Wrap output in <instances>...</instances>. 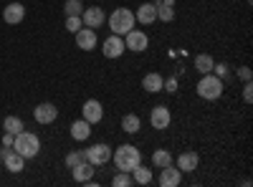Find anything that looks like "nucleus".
<instances>
[{"instance_id":"nucleus-11","label":"nucleus","mask_w":253,"mask_h":187,"mask_svg":"<svg viewBox=\"0 0 253 187\" xmlns=\"http://www.w3.org/2000/svg\"><path fill=\"white\" fill-rule=\"evenodd\" d=\"M96 43H99V36H96L94 28H86V26H84L81 31H76V46H79L81 51H94Z\"/></svg>"},{"instance_id":"nucleus-12","label":"nucleus","mask_w":253,"mask_h":187,"mask_svg":"<svg viewBox=\"0 0 253 187\" xmlns=\"http://www.w3.org/2000/svg\"><path fill=\"white\" fill-rule=\"evenodd\" d=\"M157 182H160V187H177L182 182V172L175 167V164H167V167L160 170Z\"/></svg>"},{"instance_id":"nucleus-10","label":"nucleus","mask_w":253,"mask_h":187,"mask_svg":"<svg viewBox=\"0 0 253 187\" xmlns=\"http://www.w3.org/2000/svg\"><path fill=\"white\" fill-rule=\"evenodd\" d=\"M124 51H126V46H124V38H122V36H114V33H112V36H109V38L101 43V53L107 56V58H119Z\"/></svg>"},{"instance_id":"nucleus-30","label":"nucleus","mask_w":253,"mask_h":187,"mask_svg":"<svg viewBox=\"0 0 253 187\" xmlns=\"http://www.w3.org/2000/svg\"><path fill=\"white\" fill-rule=\"evenodd\" d=\"M84 159H86V157H84V152H69L66 154V167L71 170V167H76V164L84 162Z\"/></svg>"},{"instance_id":"nucleus-15","label":"nucleus","mask_w":253,"mask_h":187,"mask_svg":"<svg viewBox=\"0 0 253 187\" xmlns=\"http://www.w3.org/2000/svg\"><path fill=\"white\" fill-rule=\"evenodd\" d=\"M81 20H84V26L86 28H101V23L107 20V15H104V10L101 8H84V13H81Z\"/></svg>"},{"instance_id":"nucleus-24","label":"nucleus","mask_w":253,"mask_h":187,"mask_svg":"<svg viewBox=\"0 0 253 187\" xmlns=\"http://www.w3.org/2000/svg\"><path fill=\"white\" fill-rule=\"evenodd\" d=\"M3 132H8V134H18V132H23V119H20V116H5L3 119Z\"/></svg>"},{"instance_id":"nucleus-6","label":"nucleus","mask_w":253,"mask_h":187,"mask_svg":"<svg viewBox=\"0 0 253 187\" xmlns=\"http://www.w3.org/2000/svg\"><path fill=\"white\" fill-rule=\"evenodd\" d=\"M122 38H124L126 51H134V53H142V51H147V46H150V38H147V33H142V31H137V28H132L129 33H124Z\"/></svg>"},{"instance_id":"nucleus-1","label":"nucleus","mask_w":253,"mask_h":187,"mask_svg":"<svg viewBox=\"0 0 253 187\" xmlns=\"http://www.w3.org/2000/svg\"><path fill=\"white\" fill-rule=\"evenodd\" d=\"M112 159H114L117 170L132 172L137 164H142V152L134 147V144H122V147H117V152H112Z\"/></svg>"},{"instance_id":"nucleus-37","label":"nucleus","mask_w":253,"mask_h":187,"mask_svg":"<svg viewBox=\"0 0 253 187\" xmlns=\"http://www.w3.org/2000/svg\"><path fill=\"white\" fill-rule=\"evenodd\" d=\"M160 3H165V5H172V8H175V0H160Z\"/></svg>"},{"instance_id":"nucleus-20","label":"nucleus","mask_w":253,"mask_h":187,"mask_svg":"<svg viewBox=\"0 0 253 187\" xmlns=\"http://www.w3.org/2000/svg\"><path fill=\"white\" fill-rule=\"evenodd\" d=\"M162 84H165V78H162L157 71L147 74V76L142 78V89H144L147 94H157V91H162Z\"/></svg>"},{"instance_id":"nucleus-26","label":"nucleus","mask_w":253,"mask_h":187,"mask_svg":"<svg viewBox=\"0 0 253 187\" xmlns=\"http://www.w3.org/2000/svg\"><path fill=\"white\" fill-rule=\"evenodd\" d=\"M155 8H157V20H162V23L175 20V8L172 5H165V3H160V0H155Z\"/></svg>"},{"instance_id":"nucleus-32","label":"nucleus","mask_w":253,"mask_h":187,"mask_svg":"<svg viewBox=\"0 0 253 187\" xmlns=\"http://www.w3.org/2000/svg\"><path fill=\"white\" fill-rule=\"evenodd\" d=\"M162 91H170V94H175V91H177V78H167L165 84H162Z\"/></svg>"},{"instance_id":"nucleus-4","label":"nucleus","mask_w":253,"mask_h":187,"mask_svg":"<svg viewBox=\"0 0 253 187\" xmlns=\"http://www.w3.org/2000/svg\"><path fill=\"white\" fill-rule=\"evenodd\" d=\"M198 96L205 101H215L223 96V78H218L215 74H203V78L198 81Z\"/></svg>"},{"instance_id":"nucleus-31","label":"nucleus","mask_w":253,"mask_h":187,"mask_svg":"<svg viewBox=\"0 0 253 187\" xmlns=\"http://www.w3.org/2000/svg\"><path fill=\"white\" fill-rule=\"evenodd\" d=\"M243 101L246 104L253 101V84H251V81H246V86H243Z\"/></svg>"},{"instance_id":"nucleus-35","label":"nucleus","mask_w":253,"mask_h":187,"mask_svg":"<svg viewBox=\"0 0 253 187\" xmlns=\"http://www.w3.org/2000/svg\"><path fill=\"white\" fill-rule=\"evenodd\" d=\"M13 139H15V137L5 132V134H3V147H13Z\"/></svg>"},{"instance_id":"nucleus-17","label":"nucleus","mask_w":253,"mask_h":187,"mask_svg":"<svg viewBox=\"0 0 253 187\" xmlns=\"http://www.w3.org/2000/svg\"><path fill=\"white\" fill-rule=\"evenodd\" d=\"M71 175H74V180H76V182H86V180H91V177L96 175V167H94L91 162L84 159V162H79V164H76V167H71Z\"/></svg>"},{"instance_id":"nucleus-21","label":"nucleus","mask_w":253,"mask_h":187,"mask_svg":"<svg viewBox=\"0 0 253 187\" xmlns=\"http://www.w3.org/2000/svg\"><path fill=\"white\" fill-rule=\"evenodd\" d=\"M152 164H155L157 170L167 167V164H172V152L170 150H155L152 152Z\"/></svg>"},{"instance_id":"nucleus-16","label":"nucleus","mask_w":253,"mask_h":187,"mask_svg":"<svg viewBox=\"0 0 253 187\" xmlns=\"http://www.w3.org/2000/svg\"><path fill=\"white\" fill-rule=\"evenodd\" d=\"M134 18L139 20L142 26H152L155 20H157V8H155V3H142V5L137 8Z\"/></svg>"},{"instance_id":"nucleus-38","label":"nucleus","mask_w":253,"mask_h":187,"mask_svg":"<svg viewBox=\"0 0 253 187\" xmlns=\"http://www.w3.org/2000/svg\"><path fill=\"white\" fill-rule=\"evenodd\" d=\"M246 3H253V0H246Z\"/></svg>"},{"instance_id":"nucleus-33","label":"nucleus","mask_w":253,"mask_h":187,"mask_svg":"<svg viewBox=\"0 0 253 187\" xmlns=\"http://www.w3.org/2000/svg\"><path fill=\"white\" fill-rule=\"evenodd\" d=\"M213 74H215L218 78H225V76H228V66H225V64H215V66H213Z\"/></svg>"},{"instance_id":"nucleus-14","label":"nucleus","mask_w":253,"mask_h":187,"mask_svg":"<svg viewBox=\"0 0 253 187\" xmlns=\"http://www.w3.org/2000/svg\"><path fill=\"white\" fill-rule=\"evenodd\" d=\"M23 18H26V5L23 3H8L3 8V20L8 26H18Z\"/></svg>"},{"instance_id":"nucleus-27","label":"nucleus","mask_w":253,"mask_h":187,"mask_svg":"<svg viewBox=\"0 0 253 187\" xmlns=\"http://www.w3.org/2000/svg\"><path fill=\"white\" fill-rule=\"evenodd\" d=\"M112 185L114 187H129V185H134V180H132V172H117L114 177H112Z\"/></svg>"},{"instance_id":"nucleus-36","label":"nucleus","mask_w":253,"mask_h":187,"mask_svg":"<svg viewBox=\"0 0 253 187\" xmlns=\"http://www.w3.org/2000/svg\"><path fill=\"white\" fill-rule=\"evenodd\" d=\"M13 147H0V162H3L5 157H8V152H10Z\"/></svg>"},{"instance_id":"nucleus-22","label":"nucleus","mask_w":253,"mask_h":187,"mask_svg":"<svg viewBox=\"0 0 253 187\" xmlns=\"http://www.w3.org/2000/svg\"><path fill=\"white\" fill-rule=\"evenodd\" d=\"M213 66H215V61H213V56H208V53H200L195 58V69H198L200 76L203 74H213Z\"/></svg>"},{"instance_id":"nucleus-28","label":"nucleus","mask_w":253,"mask_h":187,"mask_svg":"<svg viewBox=\"0 0 253 187\" xmlns=\"http://www.w3.org/2000/svg\"><path fill=\"white\" fill-rule=\"evenodd\" d=\"M63 13L66 15H81L84 13V3L81 0H66V3H63Z\"/></svg>"},{"instance_id":"nucleus-34","label":"nucleus","mask_w":253,"mask_h":187,"mask_svg":"<svg viewBox=\"0 0 253 187\" xmlns=\"http://www.w3.org/2000/svg\"><path fill=\"white\" fill-rule=\"evenodd\" d=\"M251 76H253V74H251V69H248V66H241V69H238V78L251 81Z\"/></svg>"},{"instance_id":"nucleus-13","label":"nucleus","mask_w":253,"mask_h":187,"mask_svg":"<svg viewBox=\"0 0 253 187\" xmlns=\"http://www.w3.org/2000/svg\"><path fill=\"white\" fill-rule=\"evenodd\" d=\"M200 164V154L195 150H185L182 154H177V170L180 172H195Z\"/></svg>"},{"instance_id":"nucleus-19","label":"nucleus","mask_w":253,"mask_h":187,"mask_svg":"<svg viewBox=\"0 0 253 187\" xmlns=\"http://www.w3.org/2000/svg\"><path fill=\"white\" fill-rule=\"evenodd\" d=\"M3 164H5V170H8V172L18 175V172H23V170H26V157H20L15 150H10L8 157L3 159Z\"/></svg>"},{"instance_id":"nucleus-25","label":"nucleus","mask_w":253,"mask_h":187,"mask_svg":"<svg viewBox=\"0 0 253 187\" xmlns=\"http://www.w3.org/2000/svg\"><path fill=\"white\" fill-rule=\"evenodd\" d=\"M139 127H142V121H139L137 114H124V119H122V129H124L126 134H137Z\"/></svg>"},{"instance_id":"nucleus-18","label":"nucleus","mask_w":253,"mask_h":187,"mask_svg":"<svg viewBox=\"0 0 253 187\" xmlns=\"http://www.w3.org/2000/svg\"><path fill=\"white\" fill-rule=\"evenodd\" d=\"M69 129H71V137H74L76 142H86V139L91 137V124H89L86 119H76Z\"/></svg>"},{"instance_id":"nucleus-3","label":"nucleus","mask_w":253,"mask_h":187,"mask_svg":"<svg viewBox=\"0 0 253 187\" xmlns=\"http://www.w3.org/2000/svg\"><path fill=\"white\" fill-rule=\"evenodd\" d=\"M137 23V18H134V10L129 8H117L112 15H109V28L114 36H124V33H129Z\"/></svg>"},{"instance_id":"nucleus-23","label":"nucleus","mask_w":253,"mask_h":187,"mask_svg":"<svg viewBox=\"0 0 253 187\" xmlns=\"http://www.w3.org/2000/svg\"><path fill=\"white\" fill-rule=\"evenodd\" d=\"M132 180H134V185H150L152 182V170L137 164V167L132 170Z\"/></svg>"},{"instance_id":"nucleus-2","label":"nucleus","mask_w":253,"mask_h":187,"mask_svg":"<svg viewBox=\"0 0 253 187\" xmlns=\"http://www.w3.org/2000/svg\"><path fill=\"white\" fill-rule=\"evenodd\" d=\"M13 150L20 154V157H26V159H33L38 152H41V139L33 134V132H18L15 139H13Z\"/></svg>"},{"instance_id":"nucleus-8","label":"nucleus","mask_w":253,"mask_h":187,"mask_svg":"<svg viewBox=\"0 0 253 187\" xmlns=\"http://www.w3.org/2000/svg\"><path fill=\"white\" fill-rule=\"evenodd\" d=\"M170 121H172V114H170V109H167L165 104H160V107H152V112H150L152 129H167V127H170Z\"/></svg>"},{"instance_id":"nucleus-5","label":"nucleus","mask_w":253,"mask_h":187,"mask_svg":"<svg viewBox=\"0 0 253 187\" xmlns=\"http://www.w3.org/2000/svg\"><path fill=\"white\" fill-rule=\"evenodd\" d=\"M84 157H86V162H91L94 167H101V164H107L112 159V147L104 144V142H96V144H91V147L84 152Z\"/></svg>"},{"instance_id":"nucleus-29","label":"nucleus","mask_w":253,"mask_h":187,"mask_svg":"<svg viewBox=\"0 0 253 187\" xmlns=\"http://www.w3.org/2000/svg\"><path fill=\"white\" fill-rule=\"evenodd\" d=\"M81 28H84L81 15H66V31H69V33H76V31H81Z\"/></svg>"},{"instance_id":"nucleus-9","label":"nucleus","mask_w":253,"mask_h":187,"mask_svg":"<svg viewBox=\"0 0 253 187\" xmlns=\"http://www.w3.org/2000/svg\"><path fill=\"white\" fill-rule=\"evenodd\" d=\"M33 119L38 124H51L58 119V109H56V104L51 101H43V104H38V107L33 109Z\"/></svg>"},{"instance_id":"nucleus-7","label":"nucleus","mask_w":253,"mask_h":187,"mask_svg":"<svg viewBox=\"0 0 253 187\" xmlns=\"http://www.w3.org/2000/svg\"><path fill=\"white\" fill-rule=\"evenodd\" d=\"M81 119H86L91 127H94V124H99V121L104 119V107H101V101H96V99L84 101V107H81Z\"/></svg>"}]
</instances>
